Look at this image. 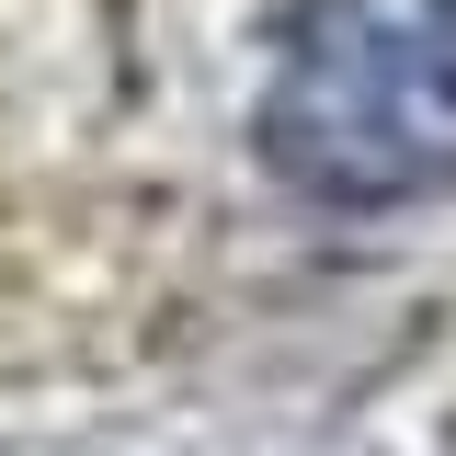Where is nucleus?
I'll list each match as a JSON object with an SVG mask.
<instances>
[{
    "mask_svg": "<svg viewBox=\"0 0 456 456\" xmlns=\"http://www.w3.org/2000/svg\"><path fill=\"white\" fill-rule=\"evenodd\" d=\"M263 160L308 206H422L456 183V0H297Z\"/></svg>",
    "mask_w": 456,
    "mask_h": 456,
    "instance_id": "1",
    "label": "nucleus"
}]
</instances>
